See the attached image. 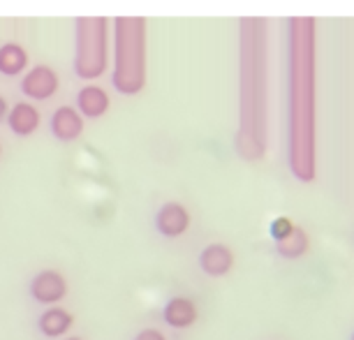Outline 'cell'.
<instances>
[{"instance_id": "cell-1", "label": "cell", "mask_w": 354, "mask_h": 340, "mask_svg": "<svg viewBox=\"0 0 354 340\" xmlns=\"http://www.w3.org/2000/svg\"><path fill=\"white\" fill-rule=\"evenodd\" d=\"M28 296L39 305H58L68 296V278L56 269H42L30 278Z\"/></svg>"}, {"instance_id": "cell-2", "label": "cell", "mask_w": 354, "mask_h": 340, "mask_svg": "<svg viewBox=\"0 0 354 340\" xmlns=\"http://www.w3.org/2000/svg\"><path fill=\"white\" fill-rule=\"evenodd\" d=\"M153 227L160 236L165 238H178L188 232L190 227V213L181 202H165L153 216Z\"/></svg>"}, {"instance_id": "cell-3", "label": "cell", "mask_w": 354, "mask_h": 340, "mask_svg": "<svg viewBox=\"0 0 354 340\" xmlns=\"http://www.w3.org/2000/svg\"><path fill=\"white\" fill-rule=\"evenodd\" d=\"M61 79L49 65H35L21 79V93L30 100H49L58 93Z\"/></svg>"}, {"instance_id": "cell-4", "label": "cell", "mask_w": 354, "mask_h": 340, "mask_svg": "<svg viewBox=\"0 0 354 340\" xmlns=\"http://www.w3.org/2000/svg\"><path fill=\"white\" fill-rule=\"evenodd\" d=\"M49 130L53 139L72 144L84 135V116L77 111V106H58L49 118Z\"/></svg>"}, {"instance_id": "cell-5", "label": "cell", "mask_w": 354, "mask_h": 340, "mask_svg": "<svg viewBox=\"0 0 354 340\" xmlns=\"http://www.w3.org/2000/svg\"><path fill=\"white\" fill-rule=\"evenodd\" d=\"M197 317H199L197 303L192 301L190 296H171L169 301L162 305L165 324L176 331L190 329V326L197 322Z\"/></svg>"}, {"instance_id": "cell-6", "label": "cell", "mask_w": 354, "mask_h": 340, "mask_svg": "<svg viewBox=\"0 0 354 340\" xmlns=\"http://www.w3.org/2000/svg\"><path fill=\"white\" fill-rule=\"evenodd\" d=\"M197 264L206 276L223 278L234 269V252L225 243H211L199 252Z\"/></svg>"}, {"instance_id": "cell-7", "label": "cell", "mask_w": 354, "mask_h": 340, "mask_svg": "<svg viewBox=\"0 0 354 340\" xmlns=\"http://www.w3.org/2000/svg\"><path fill=\"white\" fill-rule=\"evenodd\" d=\"M75 324V315L61 305H49L37 315V331L44 338H63Z\"/></svg>"}, {"instance_id": "cell-8", "label": "cell", "mask_w": 354, "mask_h": 340, "mask_svg": "<svg viewBox=\"0 0 354 340\" xmlns=\"http://www.w3.org/2000/svg\"><path fill=\"white\" fill-rule=\"evenodd\" d=\"M39 121H42V116L30 102H17L8 111V128L17 137H30L39 128Z\"/></svg>"}, {"instance_id": "cell-9", "label": "cell", "mask_w": 354, "mask_h": 340, "mask_svg": "<svg viewBox=\"0 0 354 340\" xmlns=\"http://www.w3.org/2000/svg\"><path fill=\"white\" fill-rule=\"evenodd\" d=\"M109 95H106L104 88H100L95 84L84 86L82 91L77 93V111L86 118H100L109 111Z\"/></svg>"}, {"instance_id": "cell-10", "label": "cell", "mask_w": 354, "mask_h": 340, "mask_svg": "<svg viewBox=\"0 0 354 340\" xmlns=\"http://www.w3.org/2000/svg\"><path fill=\"white\" fill-rule=\"evenodd\" d=\"M28 68V51L21 44L8 42L0 46V75L17 77Z\"/></svg>"}, {"instance_id": "cell-11", "label": "cell", "mask_w": 354, "mask_h": 340, "mask_svg": "<svg viewBox=\"0 0 354 340\" xmlns=\"http://www.w3.org/2000/svg\"><path fill=\"white\" fill-rule=\"evenodd\" d=\"M276 250H278L280 257L297 259V257H301L306 250H308V236H306V232L301 229V227H294L290 236L283 238L280 243H276Z\"/></svg>"}, {"instance_id": "cell-12", "label": "cell", "mask_w": 354, "mask_h": 340, "mask_svg": "<svg viewBox=\"0 0 354 340\" xmlns=\"http://www.w3.org/2000/svg\"><path fill=\"white\" fill-rule=\"evenodd\" d=\"M292 229H294V223L290 218H276L271 223V227H269V234H271L273 241L280 243L283 238H287L292 234Z\"/></svg>"}, {"instance_id": "cell-13", "label": "cell", "mask_w": 354, "mask_h": 340, "mask_svg": "<svg viewBox=\"0 0 354 340\" xmlns=\"http://www.w3.org/2000/svg\"><path fill=\"white\" fill-rule=\"evenodd\" d=\"M132 340H167V336L160 329H156V326H146V329L137 331Z\"/></svg>"}, {"instance_id": "cell-14", "label": "cell", "mask_w": 354, "mask_h": 340, "mask_svg": "<svg viewBox=\"0 0 354 340\" xmlns=\"http://www.w3.org/2000/svg\"><path fill=\"white\" fill-rule=\"evenodd\" d=\"M5 116H8V102H5V97L0 95V121H3Z\"/></svg>"}, {"instance_id": "cell-15", "label": "cell", "mask_w": 354, "mask_h": 340, "mask_svg": "<svg viewBox=\"0 0 354 340\" xmlns=\"http://www.w3.org/2000/svg\"><path fill=\"white\" fill-rule=\"evenodd\" d=\"M63 340H84L82 336H68V338H63Z\"/></svg>"}, {"instance_id": "cell-16", "label": "cell", "mask_w": 354, "mask_h": 340, "mask_svg": "<svg viewBox=\"0 0 354 340\" xmlns=\"http://www.w3.org/2000/svg\"><path fill=\"white\" fill-rule=\"evenodd\" d=\"M350 340H354V331H352V336H350Z\"/></svg>"}]
</instances>
